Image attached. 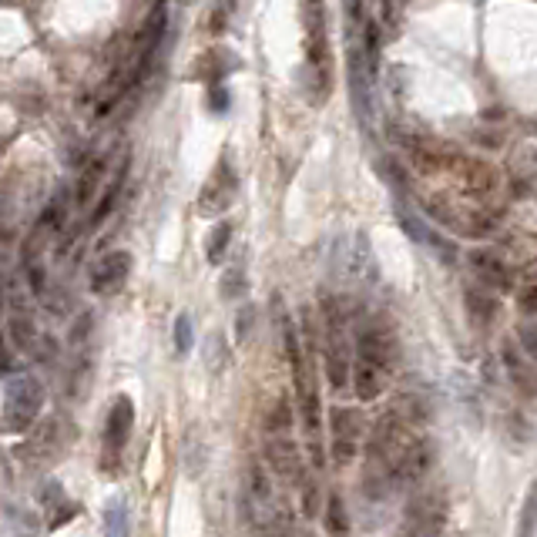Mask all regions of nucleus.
I'll use <instances>...</instances> for the list:
<instances>
[{
    "mask_svg": "<svg viewBox=\"0 0 537 537\" xmlns=\"http://www.w3.org/2000/svg\"><path fill=\"white\" fill-rule=\"evenodd\" d=\"M467 309H470V316L477 319V323H487V319L497 313L494 289H491V286H483V282L470 286V289H467Z\"/></svg>",
    "mask_w": 537,
    "mask_h": 537,
    "instance_id": "obj_19",
    "label": "nucleus"
},
{
    "mask_svg": "<svg viewBox=\"0 0 537 537\" xmlns=\"http://www.w3.org/2000/svg\"><path fill=\"white\" fill-rule=\"evenodd\" d=\"M179 4H185V0H179Z\"/></svg>",
    "mask_w": 537,
    "mask_h": 537,
    "instance_id": "obj_33",
    "label": "nucleus"
},
{
    "mask_svg": "<svg viewBox=\"0 0 537 537\" xmlns=\"http://www.w3.org/2000/svg\"><path fill=\"white\" fill-rule=\"evenodd\" d=\"M332 269L353 286H376L380 282V262L373 256L366 232H349L336 239L332 246Z\"/></svg>",
    "mask_w": 537,
    "mask_h": 537,
    "instance_id": "obj_3",
    "label": "nucleus"
},
{
    "mask_svg": "<svg viewBox=\"0 0 537 537\" xmlns=\"http://www.w3.org/2000/svg\"><path fill=\"white\" fill-rule=\"evenodd\" d=\"M101 175H105V162H101V158L84 165L81 179H78V192H74V202H78V206H88V202L95 198L97 185H101Z\"/></svg>",
    "mask_w": 537,
    "mask_h": 537,
    "instance_id": "obj_20",
    "label": "nucleus"
},
{
    "mask_svg": "<svg viewBox=\"0 0 537 537\" xmlns=\"http://www.w3.org/2000/svg\"><path fill=\"white\" fill-rule=\"evenodd\" d=\"M105 531L114 537L128 534V504H124L122 497L118 500H111L108 508H105Z\"/></svg>",
    "mask_w": 537,
    "mask_h": 537,
    "instance_id": "obj_26",
    "label": "nucleus"
},
{
    "mask_svg": "<svg viewBox=\"0 0 537 537\" xmlns=\"http://www.w3.org/2000/svg\"><path fill=\"white\" fill-rule=\"evenodd\" d=\"M467 265H470V273H474V279L483 282V286H491L494 292H504V289L514 286V273H510V265L497 256L494 248H470Z\"/></svg>",
    "mask_w": 537,
    "mask_h": 537,
    "instance_id": "obj_12",
    "label": "nucleus"
},
{
    "mask_svg": "<svg viewBox=\"0 0 537 537\" xmlns=\"http://www.w3.org/2000/svg\"><path fill=\"white\" fill-rule=\"evenodd\" d=\"M353 330H357V357L376 359V363H383L390 370H397L399 340L397 332H393V326H390V319L359 316Z\"/></svg>",
    "mask_w": 537,
    "mask_h": 537,
    "instance_id": "obj_4",
    "label": "nucleus"
},
{
    "mask_svg": "<svg viewBox=\"0 0 537 537\" xmlns=\"http://www.w3.org/2000/svg\"><path fill=\"white\" fill-rule=\"evenodd\" d=\"M131 265H135L131 252H122V248H118V252H108V256L91 269V292H95V296H114V292H122L128 276H131Z\"/></svg>",
    "mask_w": 537,
    "mask_h": 537,
    "instance_id": "obj_10",
    "label": "nucleus"
},
{
    "mask_svg": "<svg viewBox=\"0 0 537 537\" xmlns=\"http://www.w3.org/2000/svg\"><path fill=\"white\" fill-rule=\"evenodd\" d=\"M326 531L330 534H349V517H346L343 497L340 494L326 497Z\"/></svg>",
    "mask_w": 537,
    "mask_h": 537,
    "instance_id": "obj_21",
    "label": "nucleus"
},
{
    "mask_svg": "<svg viewBox=\"0 0 537 537\" xmlns=\"http://www.w3.org/2000/svg\"><path fill=\"white\" fill-rule=\"evenodd\" d=\"M229 242H232V222H215L212 232L206 235V259L212 265H222L225 252H229Z\"/></svg>",
    "mask_w": 537,
    "mask_h": 537,
    "instance_id": "obj_18",
    "label": "nucleus"
},
{
    "mask_svg": "<svg viewBox=\"0 0 537 537\" xmlns=\"http://www.w3.org/2000/svg\"><path fill=\"white\" fill-rule=\"evenodd\" d=\"M0 373H11V357H7V346L0 340Z\"/></svg>",
    "mask_w": 537,
    "mask_h": 537,
    "instance_id": "obj_32",
    "label": "nucleus"
},
{
    "mask_svg": "<svg viewBox=\"0 0 537 537\" xmlns=\"http://www.w3.org/2000/svg\"><path fill=\"white\" fill-rule=\"evenodd\" d=\"M208 101H212V108L219 111H225L229 108V91H225V88H222V81L219 84H212V91H208Z\"/></svg>",
    "mask_w": 537,
    "mask_h": 537,
    "instance_id": "obj_31",
    "label": "nucleus"
},
{
    "mask_svg": "<svg viewBox=\"0 0 537 537\" xmlns=\"http://www.w3.org/2000/svg\"><path fill=\"white\" fill-rule=\"evenodd\" d=\"M397 219H399V229H403V232L410 235V239H414L416 246H427L430 252H441V256H443V259H447V262H454V259H457L454 246H450V242H447L443 235L433 232V229H430L427 222L420 219L416 212H410V208L403 206V202H397Z\"/></svg>",
    "mask_w": 537,
    "mask_h": 537,
    "instance_id": "obj_14",
    "label": "nucleus"
},
{
    "mask_svg": "<svg viewBox=\"0 0 537 537\" xmlns=\"http://www.w3.org/2000/svg\"><path fill=\"white\" fill-rule=\"evenodd\" d=\"M390 376H393V370L383 366V363L366 359V357H353V376H349V386H353V393H357L359 403H373V399L383 397V390L390 386Z\"/></svg>",
    "mask_w": 537,
    "mask_h": 537,
    "instance_id": "obj_11",
    "label": "nucleus"
},
{
    "mask_svg": "<svg viewBox=\"0 0 537 537\" xmlns=\"http://www.w3.org/2000/svg\"><path fill=\"white\" fill-rule=\"evenodd\" d=\"M303 30L306 41H323L330 38V14L323 0H303Z\"/></svg>",
    "mask_w": 537,
    "mask_h": 537,
    "instance_id": "obj_17",
    "label": "nucleus"
},
{
    "mask_svg": "<svg viewBox=\"0 0 537 537\" xmlns=\"http://www.w3.org/2000/svg\"><path fill=\"white\" fill-rule=\"evenodd\" d=\"M265 457H269V470L299 487L303 481V450L292 441V433H265Z\"/></svg>",
    "mask_w": 537,
    "mask_h": 537,
    "instance_id": "obj_6",
    "label": "nucleus"
},
{
    "mask_svg": "<svg viewBox=\"0 0 537 537\" xmlns=\"http://www.w3.org/2000/svg\"><path fill=\"white\" fill-rule=\"evenodd\" d=\"M41 504H44V510H47V517H51V527H61V524L71 521V517H74V510H78V504H74V500H68L64 487H61L57 481L44 483Z\"/></svg>",
    "mask_w": 537,
    "mask_h": 537,
    "instance_id": "obj_16",
    "label": "nucleus"
},
{
    "mask_svg": "<svg viewBox=\"0 0 537 537\" xmlns=\"http://www.w3.org/2000/svg\"><path fill=\"white\" fill-rule=\"evenodd\" d=\"M265 433H292V410L286 399H276L265 414Z\"/></svg>",
    "mask_w": 537,
    "mask_h": 537,
    "instance_id": "obj_22",
    "label": "nucleus"
},
{
    "mask_svg": "<svg viewBox=\"0 0 537 537\" xmlns=\"http://www.w3.org/2000/svg\"><path fill=\"white\" fill-rule=\"evenodd\" d=\"M131 430H135V403H131V397H118L111 403L108 420H105V450L111 457L122 454Z\"/></svg>",
    "mask_w": 537,
    "mask_h": 537,
    "instance_id": "obj_13",
    "label": "nucleus"
},
{
    "mask_svg": "<svg viewBox=\"0 0 537 537\" xmlns=\"http://www.w3.org/2000/svg\"><path fill=\"white\" fill-rule=\"evenodd\" d=\"M0 306H4V299H0Z\"/></svg>",
    "mask_w": 537,
    "mask_h": 537,
    "instance_id": "obj_34",
    "label": "nucleus"
},
{
    "mask_svg": "<svg viewBox=\"0 0 537 537\" xmlns=\"http://www.w3.org/2000/svg\"><path fill=\"white\" fill-rule=\"evenodd\" d=\"M252 323H256V309H252V306H246V309L235 316V340H239V343H246V340H248Z\"/></svg>",
    "mask_w": 537,
    "mask_h": 537,
    "instance_id": "obj_29",
    "label": "nucleus"
},
{
    "mask_svg": "<svg viewBox=\"0 0 537 537\" xmlns=\"http://www.w3.org/2000/svg\"><path fill=\"white\" fill-rule=\"evenodd\" d=\"M282 336H286V357H289L292 386H296V407H299L303 427L313 443V457H316V464H323V407H319V386L313 363H309V349L299 343V332L289 319L282 323Z\"/></svg>",
    "mask_w": 537,
    "mask_h": 537,
    "instance_id": "obj_1",
    "label": "nucleus"
},
{
    "mask_svg": "<svg viewBox=\"0 0 537 537\" xmlns=\"http://www.w3.org/2000/svg\"><path fill=\"white\" fill-rule=\"evenodd\" d=\"M330 430H332V460L340 467H349L359 454V416L349 407H336L330 414Z\"/></svg>",
    "mask_w": 537,
    "mask_h": 537,
    "instance_id": "obj_8",
    "label": "nucleus"
},
{
    "mask_svg": "<svg viewBox=\"0 0 537 537\" xmlns=\"http://www.w3.org/2000/svg\"><path fill=\"white\" fill-rule=\"evenodd\" d=\"M44 383L30 373H14L4 383V399H0V433L21 437L28 433L44 410Z\"/></svg>",
    "mask_w": 537,
    "mask_h": 537,
    "instance_id": "obj_2",
    "label": "nucleus"
},
{
    "mask_svg": "<svg viewBox=\"0 0 537 537\" xmlns=\"http://www.w3.org/2000/svg\"><path fill=\"white\" fill-rule=\"evenodd\" d=\"M124 181H128V155H124L122 162H118L114 175H111V181L105 185L101 198H97L95 212H91V219H88V225H91V229L105 225V219H108L111 212H114V206H118V198H122V192H124Z\"/></svg>",
    "mask_w": 537,
    "mask_h": 537,
    "instance_id": "obj_15",
    "label": "nucleus"
},
{
    "mask_svg": "<svg viewBox=\"0 0 537 537\" xmlns=\"http://www.w3.org/2000/svg\"><path fill=\"white\" fill-rule=\"evenodd\" d=\"M219 292H222V299H246V292H248L246 273H242V269H229V273H222Z\"/></svg>",
    "mask_w": 537,
    "mask_h": 537,
    "instance_id": "obj_25",
    "label": "nucleus"
},
{
    "mask_svg": "<svg viewBox=\"0 0 537 537\" xmlns=\"http://www.w3.org/2000/svg\"><path fill=\"white\" fill-rule=\"evenodd\" d=\"M517 309H521L524 316H534L537 313V282L534 286H527V289H521V296H517Z\"/></svg>",
    "mask_w": 537,
    "mask_h": 537,
    "instance_id": "obj_30",
    "label": "nucleus"
},
{
    "mask_svg": "<svg viewBox=\"0 0 537 537\" xmlns=\"http://www.w3.org/2000/svg\"><path fill=\"white\" fill-rule=\"evenodd\" d=\"M235 195H239V175L229 158H222L206 179L202 192H198V215L202 219H219L232 208Z\"/></svg>",
    "mask_w": 537,
    "mask_h": 537,
    "instance_id": "obj_5",
    "label": "nucleus"
},
{
    "mask_svg": "<svg viewBox=\"0 0 537 537\" xmlns=\"http://www.w3.org/2000/svg\"><path fill=\"white\" fill-rule=\"evenodd\" d=\"M235 17V0H215L212 4V11H208V34H225L229 24H232Z\"/></svg>",
    "mask_w": 537,
    "mask_h": 537,
    "instance_id": "obj_23",
    "label": "nucleus"
},
{
    "mask_svg": "<svg viewBox=\"0 0 537 537\" xmlns=\"http://www.w3.org/2000/svg\"><path fill=\"white\" fill-rule=\"evenodd\" d=\"M443 497H437L433 491H424V494H414L410 504H407V521H403V531L407 534H437L443 531Z\"/></svg>",
    "mask_w": 537,
    "mask_h": 537,
    "instance_id": "obj_9",
    "label": "nucleus"
},
{
    "mask_svg": "<svg viewBox=\"0 0 537 537\" xmlns=\"http://www.w3.org/2000/svg\"><path fill=\"white\" fill-rule=\"evenodd\" d=\"M517 531H521L524 537L534 534V531H537V481H531V487H527V497H524L521 524H517Z\"/></svg>",
    "mask_w": 537,
    "mask_h": 537,
    "instance_id": "obj_27",
    "label": "nucleus"
},
{
    "mask_svg": "<svg viewBox=\"0 0 537 537\" xmlns=\"http://www.w3.org/2000/svg\"><path fill=\"white\" fill-rule=\"evenodd\" d=\"M165 30H168V0H158L152 7V14L145 21V28H141V38H138V68L131 74V84L141 81L148 68L155 64V55H158V47L165 41Z\"/></svg>",
    "mask_w": 537,
    "mask_h": 537,
    "instance_id": "obj_7",
    "label": "nucleus"
},
{
    "mask_svg": "<svg viewBox=\"0 0 537 537\" xmlns=\"http://www.w3.org/2000/svg\"><path fill=\"white\" fill-rule=\"evenodd\" d=\"M192 343H195L192 316H189V313H181V316L175 319V353H179V357H185V353L192 349Z\"/></svg>",
    "mask_w": 537,
    "mask_h": 537,
    "instance_id": "obj_28",
    "label": "nucleus"
},
{
    "mask_svg": "<svg viewBox=\"0 0 537 537\" xmlns=\"http://www.w3.org/2000/svg\"><path fill=\"white\" fill-rule=\"evenodd\" d=\"M206 366L212 373H222L229 366V346L222 340V332H212L206 340Z\"/></svg>",
    "mask_w": 537,
    "mask_h": 537,
    "instance_id": "obj_24",
    "label": "nucleus"
}]
</instances>
